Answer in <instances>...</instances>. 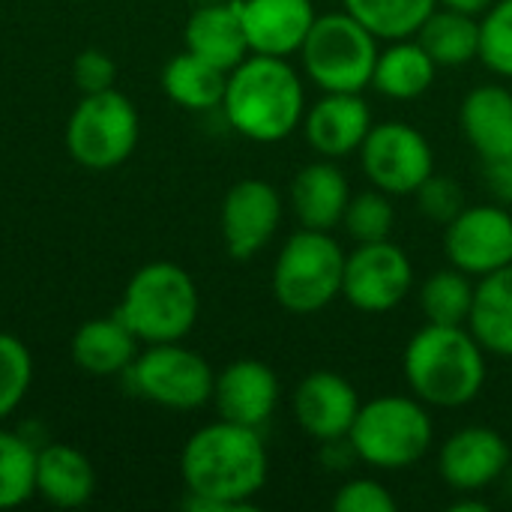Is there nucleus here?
Masks as SVG:
<instances>
[{
    "label": "nucleus",
    "mask_w": 512,
    "mask_h": 512,
    "mask_svg": "<svg viewBox=\"0 0 512 512\" xmlns=\"http://www.w3.org/2000/svg\"><path fill=\"white\" fill-rule=\"evenodd\" d=\"M270 474L267 447L258 429L216 420L201 426L180 453L186 507L198 512L252 510V498Z\"/></svg>",
    "instance_id": "obj_1"
},
{
    "label": "nucleus",
    "mask_w": 512,
    "mask_h": 512,
    "mask_svg": "<svg viewBox=\"0 0 512 512\" xmlns=\"http://www.w3.org/2000/svg\"><path fill=\"white\" fill-rule=\"evenodd\" d=\"M222 111L237 135L255 144H279L303 126V75L288 57L249 54L228 72Z\"/></svg>",
    "instance_id": "obj_2"
},
{
    "label": "nucleus",
    "mask_w": 512,
    "mask_h": 512,
    "mask_svg": "<svg viewBox=\"0 0 512 512\" xmlns=\"http://www.w3.org/2000/svg\"><path fill=\"white\" fill-rule=\"evenodd\" d=\"M486 348L465 327L426 324L420 327L402 354V372L411 396L432 408H465L480 399L489 366Z\"/></svg>",
    "instance_id": "obj_3"
},
{
    "label": "nucleus",
    "mask_w": 512,
    "mask_h": 512,
    "mask_svg": "<svg viewBox=\"0 0 512 512\" xmlns=\"http://www.w3.org/2000/svg\"><path fill=\"white\" fill-rule=\"evenodd\" d=\"M198 285L171 261H153L132 273L117 315L147 345L180 342L198 321Z\"/></svg>",
    "instance_id": "obj_4"
},
{
    "label": "nucleus",
    "mask_w": 512,
    "mask_h": 512,
    "mask_svg": "<svg viewBox=\"0 0 512 512\" xmlns=\"http://www.w3.org/2000/svg\"><path fill=\"white\" fill-rule=\"evenodd\" d=\"M348 441L375 471L414 468L435 441V426L417 396H375L360 405Z\"/></svg>",
    "instance_id": "obj_5"
},
{
    "label": "nucleus",
    "mask_w": 512,
    "mask_h": 512,
    "mask_svg": "<svg viewBox=\"0 0 512 512\" xmlns=\"http://www.w3.org/2000/svg\"><path fill=\"white\" fill-rule=\"evenodd\" d=\"M345 249L333 231L300 228L276 255L273 264V297L294 315H315L342 297Z\"/></svg>",
    "instance_id": "obj_6"
},
{
    "label": "nucleus",
    "mask_w": 512,
    "mask_h": 512,
    "mask_svg": "<svg viewBox=\"0 0 512 512\" xmlns=\"http://www.w3.org/2000/svg\"><path fill=\"white\" fill-rule=\"evenodd\" d=\"M378 42L351 12H324L300 48L303 75L321 93H363L372 87Z\"/></svg>",
    "instance_id": "obj_7"
},
{
    "label": "nucleus",
    "mask_w": 512,
    "mask_h": 512,
    "mask_svg": "<svg viewBox=\"0 0 512 512\" xmlns=\"http://www.w3.org/2000/svg\"><path fill=\"white\" fill-rule=\"evenodd\" d=\"M141 120L129 96L120 90L84 93L66 123L69 156L93 171L114 168L126 162L138 144Z\"/></svg>",
    "instance_id": "obj_8"
},
{
    "label": "nucleus",
    "mask_w": 512,
    "mask_h": 512,
    "mask_svg": "<svg viewBox=\"0 0 512 512\" xmlns=\"http://www.w3.org/2000/svg\"><path fill=\"white\" fill-rule=\"evenodd\" d=\"M129 381L132 390L153 405L195 411L213 402L216 372L201 354L183 348L180 342H162L135 357L129 366Z\"/></svg>",
    "instance_id": "obj_9"
},
{
    "label": "nucleus",
    "mask_w": 512,
    "mask_h": 512,
    "mask_svg": "<svg viewBox=\"0 0 512 512\" xmlns=\"http://www.w3.org/2000/svg\"><path fill=\"white\" fill-rule=\"evenodd\" d=\"M357 156L369 183L393 198L414 195L435 174V150L429 138L405 120L372 123Z\"/></svg>",
    "instance_id": "obj_10"
},
{
    "label": "nucleus",
    "mask_w": 512,
    "mask_h": 512,
    "mask_svg": "<svg viewBox=\"0 0 512 512\" xmlns=\"http://www.w3.org/2000/svg\"><path fill=\"white\" fill-rule=\"evenodd\" d=\"M414 288V264L393 240L357 243L345 258L342 297L366 315H384L405 303Z\"/></svg>",
    "instance_id": "obj_11"
},
{
    "label": "nucleus",
    "mask_w": 512,
    "mask_h": 512,
    "mask_svg": "<svg viewBox=\"0 0 512 512\" xmlns=\"http://www.w3.org/2000/svg\"><path fill=\"white\" fill-rule=\"evenodd\" d=\"M444 252L450 267L471 279L489 276L512 264V210L504 204L465 207L444 225Z\"/></svg>",
    "instance_id": "obj_12"
},
{
    "label": "nucleus",
    "mask_w": 512,
    "mask_h": 512,
    "mask_svg": "<svg viewBox=\"0 0 512 512\" xmlns=\"http://www.w3.org/2000/svg\"><path fill=\"white\" fill-rule=\"evenodd\" d=\"M222 240L231 258L249 261L276 237L282 225V195L261 177L237 180L222 201Z\"/></svg>",
    "instance_id": "obj_13"
},
{
    "label": "nucleus",
    "mask_w": 512,
    "mask_h": 512,
    "mask_svg": "<svg viewBox=\"0 0 512 512\" xmlns=\"http://www.w3.org/2000/svg\"><path fill=\"white\" fill-rule=\"evenodd\" d=\"M507 438L489 426H465L453 432L438 456L441 480L459 495H480L510 471Z\"/></svg>",
    "instance_id": "obj_14"
},
{
    "label": "nucleus",
    "mask_w": 512,
    "mask_h": 512,
    "mask_svg": "<svg viewBox=\"0 0 512 512\" xmlns=\"http://www.w3.org/2000/svg\"><path fill=\"white\" fill-rule=\"evenodd\" d=\"M360 405L363 402L357 396V387L345 375L330 369L309 372L297 384L291 399L297 426L318 444L348 438Z\"/></svg>",
    "instance_id": "obj_15"
},
{
    "label": "nucleus",
    "mask_w": 512,
    "mask_h": 512,
    "mask_svg": "<svg viewBox=\"0 0 512 512\" xmlns=\"http://www.w3.org/2000/svg\"><path fill=\"white\" fill-rule=\"evenodd\" d=\"M372 129V108L363 93H321L303 114L306 144L321 159H348L354 156Z\"/></svg>",
    "instance_id": "obj_16"
},
{
    "label": "nucleus",
    "mask_w": 512,
    "mask_h": 512,
    "mask_svg": "<svg viewBox=\"0 0 512 512\" xmlns=\"http://www.w3.org/2000/svg\"><path fill=\"white\" fill-rule=\"evenodd\" d=\"M279 378L264 360H234L228 363L213 384V405L222 420L261 429L279 405Z\"/></svg>",
    "instance_id": "obj_17"
},
{
    "label": "nucleus",
    "mask_w": 512,
    "mask_h": 512,
    "mask_svg": "<svg viewBox=\"0 0 512 512\" xmlns=\"http://www.w3.org/2000/svg\"><path fill=\"white\" fill-rule=\"evenodd\" d=\"M249 54H300L318 12L312 0H240Z\"/></svg>",
    "instance_id": "obj_18"
},
{
    "label": "nucleus",
    "mask_w": 512,
    "mask_h": 512,
    "mask_svg": "<svg viewBox=\"0 0 512 512\" xmlns=\"http://www.w3.org/2000/svg\"><path fill=\"white\" fill-rule=\"evenodd\" d=\"M291 210L300 222V228H315V231H333L342 225L348 201H351V186L345 171L333 159H315L306 168L297 171L291 180Z\"/></svg>",
    "instance_id": "obj_19"
},
{
    "label": "nucleus",
    "mask_w": 512,
    "mask_h": 512,
    "mask_svg": "<svg viewBox=\"0 0 512 512\" xmlns=\"http://www.w3.org/2000/svg\"><path fill=\"white\" fill-rule=\"evenodd\" d=\"M183 42H186V51L204 57L207 63H213L225 72L240 66L249 57L240 0L198 3V9L186 21Z\"/></svg>",
    "instance_id": "obj_20"
},
{
    "label": "nucleus",
    "mask_w": 512,
    "mask_h": 512,
    "mask_svg": "<svg viewBox=\"0 0 512 512\" xmlns=\"http://www.w3.org/2000/svg\"><path fill=\"white\" fill-rule=\"evenodd\" d=\"M459 126L483 162L512 153V90L504 84H480L465 93Z\"/></svg>",
    "instance_id": "obj_21"
},
{
    "label": "nucleus",
    "mask_w": 512,
    "mask_h": 512,
    "mask_svg": "<svg viewBox=\"0 0 512 512\" xmlns=\"http://www.w3.org/2000/svg\"><path fill=\"white\" fill-rule=\"evenodd\" d=\"M138 336L126 327L120 315L90 318L72 336V360L78 369L96 378H111L129 372L138 357Z\"/></svg>",
    "instance_id": "obj_22"
},
{
    "label": "nucleus",
    "mask_w": 512,
    "mask_h": 512,
    "mask_svg": "<svg viewBox=\"0 0 512 512\" xmlns=\"http://www.w3.org/2000/svg\"><path fill=\"white\" fill-rule=\"evenodd\" d=\"M96 492V471L90 459L69 444H48L36 453V495L51 507H84Z\"/></svg>",
    "instance_id": "obj_23"
},
{
    "label": "nucleus",
    "mask_w": 512,
    "mask_h": 512,
    "mask_svg": "<svg viewBox=\"0 0 512 512\" xmlns=\"http://www.w3.org/2000/svg\"><path fill=\"white\" fill-rule=\"evenodd\" d=\"M438 75V63L429 57V51L420 45L417 36L408 39H393L387 48L378 51L372 87L396 102L420 99Z\"/></svg>",
    "instance_id": "obj_24"
},
{
    "label": "nucleus",
    "mask_w": 512,
    "mask_h": 512,
    "mask_svg": "<svg viewBox=\"0 0 512 512\" xmlns=\"http://www.w3.org/2000/svg\"><path fill=\"white\" fill-rule=\"evenodd\" d=\"M468 330L486 354L512 357V264L477 279Z\"/></svg>",
    "instance_id": "obj_25"
},
{
    "label": "nucleus",
    "mask_w": 512,
    "mask_h": 512,
    "mask_svg": "<svg viewBox=\"0 0 512 512\" xmlns=\"http://www.w3.org/2000/svg\"><path fill=\"white\" fill-rule=\"evenodd\" d=\"M228 72L207 63L192 51H180L162 69V90L171 102L186 111H210L222 108Z\"/></svg>",
    "instance_id": "obj_26"
},
{
    "label": "nucleus",
    "mask_w": 512,
    "mask_h": 512,
    "mask_svg": "<svg viewBox=\"0 0 512 512\" xmlns=\"http://www.w3.org/2000/svg\"><path fill=\"white\" fill-rule=\"evenodd\" d=\"M417 39L438 63V69H456L480 60V18L474 15L435 6L417 30Z\"/></svg>",
    "instance_id": "obj_27"
},
{
    "label": "nucleus",
    "mask_w": 512,
    "mask_h": 512,
    "mask_svg": "<svg viewBox=\"0 0 512 512\" xmlns=\"http://www.w3.org/2000/svg\"><path fill=\"white\" fill-rule=\"evenodd\" d=\"M342 6L378 39L393 42L417 36L438 0H342Z\"/></svg>",
    "instance_id": "obj_28"
},
{
    "label": "nucleus",
    "mask_w": 512,
    "mask_h": 512,
    "mask_svg": "<svg viewBox=\"0 0 512 512\" xmlns=\"http://www.w3.org/2000/svg\"><path fill=\"white\" fill-rule=\"evenodd\" d=\"M474 279L456 267L435 270L420 288V309L426 324L465 327L474 306Z\"/></svg>",
    "instance_id": "obj_29"
},
{
    "label": "nucleus",
    "mask_w": 512,
    "mask_h": 512,
    "mask_svg": "<svg viewBox=\"0 0 512 512\" xmlns=\"http://www.w3.org/2000/svg\"><path fill=\"white\" fill-rule=\"evenodd\" d=\"M36 495V450L15 432L0 429V510L27 504Z\"/></svg>",
    "instance_id": "obj_30"
},
{
    "label": "nucleus",
    "mask_w": 512,
    "mask_h": 512,
    "mask_svg": "<svg viewBox=\"0 0 512 512\" xmlns=\"http://www.w3.org/2000/svg\"><path fill=\"white\" fill-rule=\"evenodd\" d=\"M348 237L354 243H378V240H390L393 225H396V210H393V195L381 192V189H363L357 195H351L345 219H342Z\"/></svg>",
    "instance_id": "obj_31"
},
{
    "label": "nucleus",
    "mask_w": 512,
    "mask_h": 512,
    "mask_svg": "<svg viewBox=\"0 0 512 512\" xmlns=\"http://www.w3.org/2000/svg\"><path fill=\"white\" fill-rule=\"evenodd\" d=\"M480 63L498 78H512V0H495L480 15Z\"/></svg>",
    "instance_id": "obj_32"
},
{
    "label": "nucleus",
    "mask_w": 512,
    "mask_h": 512,
    "mask_svg": "<svg viewBox=\"0 0 512 512\" xmlns=\"http://www.w3.org/2000/svg\"><path fill=\"white\" fill-rule=\"evenodd\" d=\"M30 381L33 357L27 345L12 333H0V420H6L24 402Z\"/></svg>",
    "instance_id": "obj_33"
},
{
    "label": "nucleus",
    "mask_w": 512,
    "mask_h": 512,
    "mask_svg": "<svg viewBox=\"0 0 512 512\" xmlns=\"http://www.w3.org/2000/svg\"><path fill=\"white\" fill-rule=\"evenodd\" d=\"M414 198H417V207H420V213L429 219V222H435V225H447V222H453L468 204H465V192H462V186L453 180V177H447V174H432L417 192H414Z\"/></svg>",
    "instance_id": "obj_34"
},
{
    "label": "nucleus",
    "mask_w": 512,
    "mask_h": 512,
    "mask_svg": "<svg viewBox=\"0 0 512 512\" xmlns=\"http://www.w3.org/2000/svg\"><path fill=\"white\" fill-rule=\"evenodd\" d=\"M333 510L336 512H396L399 504L393 492L372 480V477H354L345 480L336 495H333Z\"/></svg>",
    "instance_id": "obj_35"
},
{
    "label": "nucleus",
    "mask_w": 512,
    "mask_h": 512,
    "mask_svg": "<svg viewBox=\"0 0 512 512\" xmlns=\"http://www.w3.org/2000/svg\"><path fill=\"white\" fill-rule=\"evenodd\" d=\"M72 75H75V84L84 93H102V90H111L114 87V81H117V63L105 51L87 48V51H81L75 57Z\"/></svg>",
    "instance_id": "obj_36"
},
{
    "label": "nucleus",
    "mask_w": 512,
    "mask_h": 512,
    "mask_svg": "<svg viewBox=\"0 0 512 512\" xmlns=\"http://www.w3.org/2000/svg\"><path fill=\"white\" fill-rule=\"evenodd\" d=\"M483 177H486L489 192L501 204L512 207V153L504 159H495V162H483Z\"/></svg>",
    "instance_id": "obj_37"
},
{
    "label": "nucleus",
    "mask_w": 512,
    "mask_h": 512,
    "mask_svg": "<svg viewBox=\"0 0 512 512\" xmlns=\"http://www.w3.org/2000/svg\"><path fill=\"white\" fill-rule=\"evenodd\" d=\"M492 3H495V0H438V6L456 9V12H465V15H474V18H480Z\"/></svg>",
    "instance_id": "obj_38"
},
{
    "label": "nucleus",
    "mask_w": 512,
    "mask_h": 512,
    "mask_svg": "<svg viewBox=\"0 0 512 512\" xmlns=\"http://www.w3.org/2000/svg\"><path fill=\"white\" fill-rule=\"evenodd\" d=\"M450 510L453 512H486L489 510V504H486V501H474V498H471V492H468L465 498H459L456 504H450Z\"/></svg>",
    "instance_id": "obj_39"
},
{
    "label": "nucleus",
    "mask_w": 512,
    "mask_h": 512,
    "mask_svg": "<svg viewBox=\"0 0 512 512\" xmlns=\"http://www.w3.org/2000/svg\"><path fill=\"white\" fill-rule=\"evenodd\" d=\"M195 3H225V0H195Z\"/></svg>",
    "instance_id": "obj_40"
}]
</instances>
